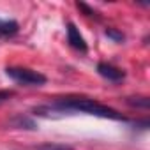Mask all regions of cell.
Here are the masks:
<instances>
[{"label": "cell", "mask_w": 150, "mask_h": 150, "mask_svg": "<svg viewBox=\"0 0 150 150\" xmlns=\"http://www.w3.org/2000/svg\"><path fill=\"white\" fill-rule=\"evenodd\" d=\"M39 150H72V148L64 146V145H42Z\"/></svg>", "instance_id": "9"}, {"label": "cell", "mask_w": 150, "mask_h": 150, "mask_svg": "<svg viewBox=\"0 0 150 150\" xmlns=\"http://www.w3.org/2000/svg\"><path fill=\"white\" fill-rule=\"evenodd\" d=\"M50 110H57L60 113L64 111H81V113H87V115H94V117H101V118H110V120H125V117L92 99V97H85V96H65V97H60L57 99L53 104H50Z\"/></svg>", "instance_id": "1"}, {"label": "cell", "mask_w": 150, "mask_h": 150, "mask_svg": "<svg viewBox=\"0 0 150 150\" xmlns=\"http://www.w3.org/2000/svg\"><path fill=\"white\" fill-rule=\"evenodd\" d=\"M97 72L101 74L104 80H108L111 83H120L125 78V72L122 69H118V67H115L111 64H106V62L97 64Z\"/></svg>", "instance_id": "3"}, {"label": "cell", "mask_w": 150, "mask_h": 150, "mask_svg": "<svg viewBox=\"0 0 150 150\" xmlns=\"http://www.w3.org/2000/svg\"><path fill=\"white\" fill-rule=\"evenodd\" d=\"M127 103L131 106H136V108H143V110L148 108V97H139V96L138 97H129Z\"/></svg>", "instance_id": "6"}, {"label": "cell", "mask_w": 150, "mask_h": 150, "mask_svg": "<svg viewBox=\"0 0 150 150\" xmlns=\"http://www.w3.org/2000/svg\"><path fill=\"white\" fill-rule=\"evenodd\" d=\"M67 42L74 48V50H78L81 53H85L88 48H87V42L83 39V35L80 34V30L76 28V25L74 23H67Z\"/></svg>", "instance_id": "4"}, {"label": "cell", "mask_w": 150, "mask_h": 150, "mask_svg": "<svg viewBox=\"0 0 150 150\" xmlns=\"http://www.w3.org/2000/svg\"><path fill=\"white\" fill-rule=\"evenodd\" d=\"M6 74L16 83L27 85V87H41L46 83V76L37 71H32L28 67H7Z\"/></svg>", "instance_id": "2"}, {"label": "cell", "mask_w": 150, "mask_h": 150, "mask_svg": "<svg viewBox=\"0 0 150 150\" xmlns=\"http://www.w3.org/2000/svg\"><path fill=\"white\" fill-rule=\"evenodd\" d=\"M14 96V92L13 90H0V104L2 103H6L9 97H13Z\"/></svg>", "instance_id": "10"}, {"label": "cell", "mask_w": 150, "mask_h": 150, "mask_svg": "<svg viewBox=\"0 0 150 150\" xmlns=\"http://www.w3.org/2000/svg\"><path fill=\"white\" fill-rule=\"evenodd\" d=\"M76 6H78V9L85 11V14H87V16H94V18H97V13H96L94 9H90V7H88L87 4H83V2H78Z\"/></svg>", "instance_id": "8"}, {"label": "cell", "mask_w": 150, "mask_h": 150, "mask_svg": "<svg viewBox=\"0 0 150 150\" xmlns=\"http://www.w3.org/2000/svg\"><path fill=\"white\" fill-rule=\"evenodd\" d=\"M106 35L111 37L115 42H122V41H124V34H120V32H117V30H113V28H108V30H106Z\"/></svg>", "instance_id": "7"}, {"label": "cell", "mask_w": 150, "mask_h": 150, "mask_svg": "<svg viewBox=\"0 0 150 150\" xmlns=\"http://www.w3.org/2000/svg\"><path fill=\"white\" fill-rule=\"evenodd\" d=\"M18 23L13 20H2L0 18V35H13L18 32Z\"/></svg>", "instance_id": "5"}]
</instances>
